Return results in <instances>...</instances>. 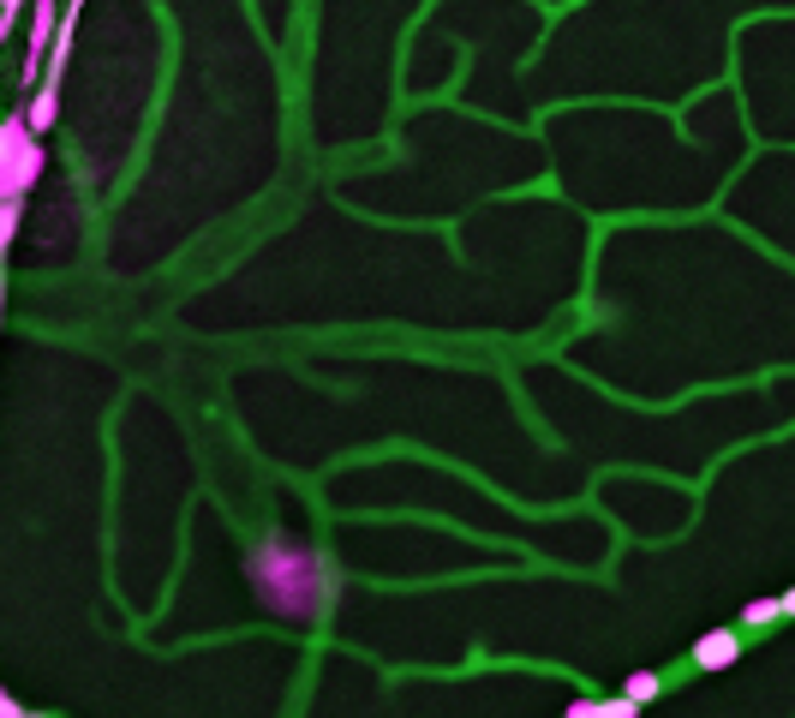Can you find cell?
Returning <instances> with one entry per match:
<instances>
[{
	"label": "cell",
	"mask_w": 795,
	"mask_h": 718,
	"mask_svg": "<svg viewBox=\"0 0 795 718\" xmlns=\"http://www.w3.org/2000/svg\"><path fill=\"white\" fill-rule=\"evenodd\" d=\"M246 575H252L258 605L281 623H317L329 611V599H336L329 563L312 545H300V538H264V545H252Z\"/></svg>",
	"instance_id": "obj_1"
},
{
	"label": "cell",
	"mask_w": 795,
	"mask_h": 718,
	"mask_svg": "<svg viewBox=\"0 0 795 718\" xmlns=\"http://www.w3.org/2000/svg\"><path fill=\"white\" fill-rule=\"evenodd\" d=\"M24 718H48V713H24Z\"/></svg>",
	"instance_id": "obj_13"
},
{
	"label": "cell",
	"mask_w": 795,
	"mask_h": 718,
	"mask_svg": "<svg viewBox=\"0 0 795 718\" xmlns=\"http://www.w3.org/2000/svg\"><path fill=\"white\" fill-rule=\"evenodd\" d=\"M622 695L634 700V707H652V700L664 695V676H658V671H634V676L622 683Z\"/></svg>",
	"instance_id": "obj_7"
},
{
	"label": "cell",
	"mask_w": 795,
	"mask_h": 718,
	"mask_svg": "<svg viewBox=\"0 0 795 718\" xmlns=\"http://www.w3.org/2000/svg\"><path fill=\"white\" fill-rule=\"evenodd\" d=\"M55 24H60V0H36V19H31V55H24V72H43V55L55 43Z\"/></svg>",
	"instance_id": "obj_4"
},
{
	"label": "cell",
	"mask_w": 795,
	"mask_h": 718,
	"mask_svg": "<svg viewBox=\"0 0 795 718\" xmlns=\"http://www.w3.org/2000/svg\"><path fill=\"white\" fill-rule=\"evenodd\" d=\"M562 718H605V700H598V695H574L569 707H562Z\"/></svg>",
	"instance_id": "obj_9"
},
{
	"label": "cell",
	"mask_w": 795,
	"mask_h": 718,
	"mask_svg": "<svg viewBox=\"0 0 795 718\" xmlns=\"http://www.w3.org/2000/svg\"><path fill=\"white\" fill-rule=\"evenodd\" d=\"M0 300H7V288H0Z\"/></svg>",
	"instance_id": "obj_14"
},
{
	"label": "cell",
	"mask_w": 795,
	"mask_h": 718,
	"mask_svg": "<svg viewBox=\"0 0 795 718\" xmlns=\"http://www.w3.org/2000/svg\"><path fill=\"white\" fill-rule=\"evenodd\" d=\"M0 718H24V707H19L12 695H0Z\"/></svg>",
	"instance_id": "obj_12"
},
{
	"label": "cell",
	"mask_w": 795,
	"mask_h": 718,
	"mask_svg": "<svg viewBox=\"0 0 795 718\" xmlns=\"http://www.w3.org/2000/svg\"><path fill=\"white\" fill-rule=\"evenodd\" d=\"M0 695H7V688H0Z\"/></svg>",
	"instance_id": "obj_15"
},
{
	"label": "cell",
	"mask_w": 795,
	"mask_h": 718,
	"mask_svg": "<svg viewBox=\"0 0 795 718\" xmlns=\"http://www.w3.org/2000/svg\"><path fill=\"white\" fill-rule=\"evenodd\" d=\"M43 169H48L43 144H36V138L24 132L19 144L7 150V162H0V198L24 204V198H31V186H36V180H43Z\"/></svg>",
	"instance_id": "obj_2"
},
{
	"label": "cell",
	"mask_w": 795,
	"mask_h": 718,
	"mask_svg": "<svg viewBox=\"0 0 795 718\" xmlns=\"http://www.w3.org/2000/svg\"><path fill=\"white\" fill-rule=\"evenodd\" d=\"M55 114H60V90H55V79H43V90L31 96V114H19V120H24L31 138H43L48 126H55Z\"/></svg>",
	"instance_id": "obj_5"
},
{
	"label": "cell",
	"mask_w": 795,
	"mask_h": 718,
	"mask_svg": "<svg viewBox=\"0 0 795 718\" xmlns=\"http://www.w3.org/2000/svg\"><path fill=\"white\" fill-rule=\"evenodd\" d=\"M741 647H748L741 628H712V635H700V647H694V671H729V664L741 659Z\"/></svg>",
	"instance_id": "obj_3"
},
{
	"label": "cell",
	"mask_w": 795,
	"mask_h": 718,
	"mask_svg": "<svg viewBox=\"0 0 795 718\" xmlns=\"http://www.w3.org/2000/svg\"><path fill=\"white\" fill-rule=\"evenodd\" d=\"M24 0H0V31H12V19H19Z\"/></svg>",
	"instance_id": "obj_11"
},
{
	"label": "cell",
	"mask_w": 795,
	"mask_h": 718,
	"mask_svg": "<svg viewBox=\"0 0 795 718\" xmlns=\"http://www.w3.org/2000/svg\"><path fill=\"white\" fill-rule=\"evenodd\" d=\"M790 611H795V593L760 599V605H748V611H741V635H748V628H772V623H784Z\"/></svg>",
	"instance_id": "obj_6"
},
{
	"label": "cell",
	"mask_w": 795,
	"mask_h": 718,
	"mask_svg": "<svg viewBox=\"0 0 795 718\" xmlns=\"http://www.w3.org/2000/svg\"><path fill=\"white\" fill-rule=\"evenodd\" d=\"M605 718H640V707H634L628 695H610V700H605Z\"/></svg>",
	"instance_id": "obj_10"
},
{
	"label": "cell",
	"mask_w": 795,
	"mask_h": 718,
	"mask_svg": "<svg viewBox=\"0 0 795 718\" xmlns=\"http://www.w3.org/2000/svg\"><path fill=\"white\" fill-rule=\"evenodd\" d=\"M19 204H12V198H0V258H7V246H12V240H19Z\"/></svg>",
	"instance_id": "obj_8"
}]
</instances>
